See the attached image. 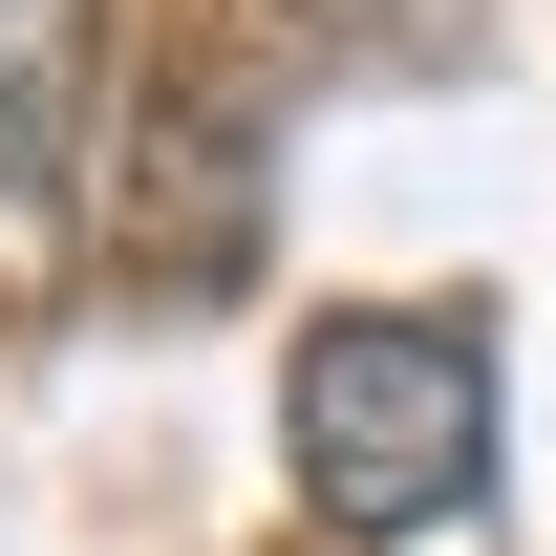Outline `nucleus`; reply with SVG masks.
Segmentation results:
<instances>
[{
  "label": "nucleus",
  "instance_id": "nucleus-1",
  "mask_svg": "<svg viewBox=\"0 0 556 556\" xmlns=\"http://www.w3.org/2000/svg\"><path fill=\"white\" fill-rule=\"evenodd\" d=\"M278 450L300 492L343 514V535H428V514H471L492 492V321L450 300H343L300 386H278Z\"/></svg>",
  "mask_w": 556,
  "mask_h": 556
},
{
  "label": "nucleus",
  "instance_id": "nucleus-2",
  "mask_svg": "<svg viewBox=\"0 0 556 556\" xmlns=\"http://www.w3.org/2000/svg\"><path fill=\"white\" fill-rule=\"evenodd\" d=\"M108 278H129L150 321H214L236 278H257V236H278V108L257 86H150V129H129V172H108Z\"/></svg>",
  "mask_w": 556,
  "mask_h": 556
},
{
  "label": "nucleus",
  "instance_id": "nucleus-3",
  "mask_svg": "<svg viewBox=\"0 0 556 556\" xmlns=\"http://www.w3.org/2000/svg\"><path fill=\"white\" fill-rule=\"evenodd\" d=\"M86 129H108V0H0V300L65 278Z\"/></svg>",
  "mask_w": 556,
  "mask_h": 556
},
{
  "label": "nucleus",
  "instance_id": "nucleus-4",
  "mask_svg": "<svg viewBox=\"0 0 556 556\" xmlns=\"http://www.w3.org/2000/svg\"><path fill=\"white\" fill-rule=\"evenodd\" d=\"M278 22H321V43H450L471 0H278Z\"/></svg>",
  "mask_w": 556,
  "mask_h": 556
}]
</instances>
